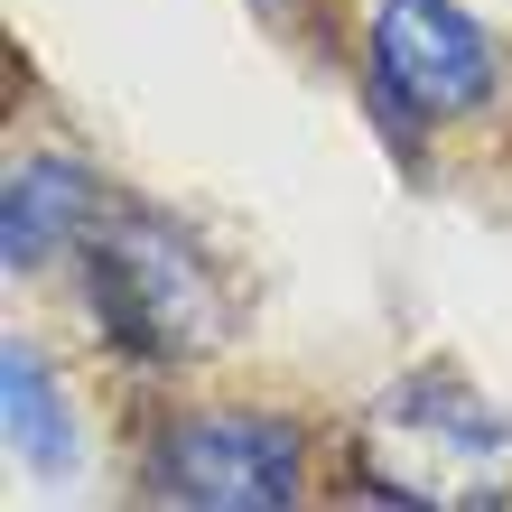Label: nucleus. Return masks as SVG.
I'll use <instances>...</instances> for the list:
<instances>
[{
  "instance_id": "7ed1b4c3",
  "label": "nucleus",
  "mask_w": 512,
  "mask_h": 512,
  "mask_svg": "<svg viewBox=\"0 0 512 512\" xmlns=\"http://www.w3.org/2000/svg\"><path fill=\"white\" fill-rule=\"evenodd\" d=\"M140 485L187 512H280L308 503V429L261 401L168 410L140 447Z\"/></svg>"
},
{
  "instance_id": "20e7f679",
  "label": "nucleus",
  "mask_w": 512,
  "mask_h": 512,
  "mask_svg": "<svg viewBox=\"0 0 512 512\" xmlns=\"http://www.w3.org/2000/svg\"><path fill=\"white\" fill-rule=\"evenodd\" d=\"M112 215L103 168H84L75 149H28L10 159V187H0V261L19 270H56L94 243V224Z\"/></svg>"
},
{
  "instance_id": "f257e3e1",
  "label": "nucleus",
  "mask_w": 512,
  "mask_h": 512,
  "mask_svg": "<svg viewBox=\"0 0 512 512\" xmlns=\"http://www.w3.org/2000/svg\"><path fill=\"white\" fill-rule=\"evenodd\" d=\"M75 280H84V317L112 336V354L131 364H196L233 336V298H224V270L205 261V243L159 205H122L94 224V243L75 252Z\"/></svg>"
},
{
  "instance_id": "423d86ee",
  "label": "nucleus",
  "mask_w": 512,
  "mask_h": 512,
  "mask_svg": "<svg viewBox=\"0 0 512 512\" xmlns=\"http://www.w3.org/2000/svg\"><path fill=\"white\" fill-rule=\"evenodd\" d=\"M261 10H298V0H261Z\"/></svg>"
},
{
  "instance_id": "39448f33",
  "label": "nucleus",
  "mask_w": 512,
  "mask_h": 512,
  "mask_svg": "<svg viewBox=\"0 0 512 512\" xmlns=\"http://www.w3.org/2000/svg\"><path fill=\"white\" fill-rule=\"evenodd\" d=\"M0 410H10V457H19V475L66 485L75 457H84V419L66 401V382H56V364L28 336L0 345Z\"/></svg>"
},
{
  "instance_id": "f03ea898",
  "label": "nucleus",
  "mask_w": 512,
  "mask_h": 512,
  "mask_svg": "<svg viewBox=\"0 0 512 512\" xmlns=\"http://www.w3.org/2000/svg\"><path fill=\"white\" fill-rule=\"evenodd\" d=\"M364 94L382 122H401V140L485 122L503 103V47L466 0H373L364 10Z\"/></svg>"
}]
</instances>
